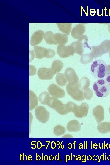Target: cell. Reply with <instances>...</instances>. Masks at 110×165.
<instances>
[{
  "label": "cell",
  "instance_id": "1",
  "mask_svg": "<svg viewBox=\"0 0 110 165\" xmlns=\"http://www.w3.org/2000/svg\"><path fill=\"white\" fill-rule=\"evenodd\" d=\"M91 72L92 75L96 78H104L107 73V66L106 62L101 60H95L91 64Z\"/></svg>",
  "mask_w": 110,
  "mask_h": 165
},
{
  "label": "cell",
  "instance_id": "2",
  "mask_svg": "<svg viewBox=\"0 0 110 165\" xmlns=\"http://www.w3.org/2000/svg\"><path fill=\"white\" fill-rule=\"evenodd\" d=\"M93 89L96 95L100 97H105L110 93V88L104 78L98 79L94 82Z\"/></svg>",
  "mask_w": 110,
  "mask_h": 165
},
{
  "label": "cell",
  "instance_id": "3",
  "mask_svg": "<svg viewBox=\"0 0 110 165\" xmlns=\"http://www.w3.org/2000/svg\"><path fill=\"white\" fill-rule=\"evenodd\" d=\"M79 83L69 82L66 86V91L69 95L74 100L82 101L85 99L84 93L82 90L79 89Z\"/></svg>",
  "mask_w": 110,
  "mask_h": 165
},
{
  "label": "cell",
  "instance_id": "4",
  "mask_svg": "<svg viewBox=\"0 0 110 165\" xmlns=\"http://www.w3.org/2000/svg\"><path fill=\"white\" fill-rule=\"evenodd\" d=\"M91 49V53L94 58L101 57L110 52V40H105L99 45L92 46Z\"/></svg>",
  "mask_w": 110,
  "mask_h": 165
},
{
  "label": "cell",
  "instance_id": "5",
  "mask_svg": "<svg viewBox=\"0 0 110 165\" xmlns=\"http://www.w3.org/2000/svg\"><path fill=\"white\" fill-rule=\"evenodd\" d=\"M35 112L36 118L40 122L45 123L49 120L50 113L44 106H39L36 107Z\"/></svg>",
  "mask_w": 110,
  "mask_h": 165
},
{
  "label": "cell",
  "instance_id": "6",
  "mask_svg": "<svg viewBox=\"0 0 110 165\" xmlns=\"http://www.w3.org/2000/svg\"><path fill=\"white\" fill-rule=\"evenodd\" d=\"M47 90L50 94L53 97L62 98L65 96L64 90L54 83L50 85Z\"/></svg>",
  "mask_w": 110,
  "mask_h": 165
},
{
  "label": "cell",
  "instance_id": "7",
  "mask_svg": "<svg viewBox=\"0 0 110 165\" xmlns=\"http://www.w3.org/2000/svg\"><path fill=\"white\" fill-rule=\"evenodd\" d=\"M75 53L82 56L84 53V47L88 46V42L84 39L79 38L77 41L73 42L71 44Z\"/></svg>",
  "mask_w": 110,
  "mask_h": 165
},
{
  "label": "cell",
  "instance_id": "8",
  "mask_svg": "<svg viewBox=\"0 0 110 165\" xmlns=\"http://www.w3.org/2000/svg\"><path fill=\"white\" fill-rule=\"evenodd\" d=\"M37 74L39 78L41 80H50L52 79L55 74L51 68L42 67L38 69Z\"/></svg>",
  "mask_w": 110,
  "mask_h": 165
},
{
  "label": "cell",
  "instance_id": "9",
  "mask_svg": "<svg viewBox=\"0 0 110 165\" xmlns=\"http://www.w3.org/2000/svg\"><path fill=\"white\" fill-rule=\"evenodd\" d=\"M89 108L87 103H82L80 106L77 105L73 113L76 117L82 118L87 116Z\"/></svg>",
  "mask_w": 110,
  "mask_h": 165
},
{
  "label": "cell",
  "instance_id": "10",
  "mask_svg": "<svg viewBox=\"0 0 110 165\" xmlns=\"http://www.w3.org/2000/svg\"><path fill=\"white\" fill-rule=\"evenodd\" d=\"M85 32V27L82 23H80L76 25L72 29L71 35L75 39L80 38Z\"/></svg>",
  "mask_w": 110,
  "mask_h": 165
},
{
  "label": "cell",
  "instance_id": "11",
  "mask_svg": "<svg viewBox=\"0 0 110 165\" xmlns=\"http://www.w3.org/2000/svg\"><path fill=\"white\" fill-rule=\"evenodd\" d=\"M65 75L69 82H79V78L75 70L72 68H68L65 71Z\"/></svg>",
  "mask_w": 110,
  "mask_h": 165
},
{
  "label": "cell",
  "instance_id": "12",
  "mask_svg": "<svg viewBox=\"0 0 110 165\" xmlns=\"http://www.w3.org/2000/svg\"><path fill=\"white\" fill-rule=\"evenodd\" d=\"M104 112L103 108L101 105L97 106L93 109V115L95 117L97 123H99L104 120Z\"/></svg>",
  "mask_w": 110,
  "mask_h": 165
},
{
  "label": "cell",
  "instance_id": "13",
  "mask_svg": "<svg viewBox=\"0 0 110 165\" xmlns=\"http://www.w3.org/2000/svg\"><path fill=\"white\" fill-rule=\"evenodd\" d=\"M44 34V32L41 30L34 32L32 35L30 41V45L32 46H35L40 44L43 40Z\"/></svg>",
  "mask_w": 110,
  "mask_h": 165
},
{
  "label": "cell",
  "instance_id": "14",
  "mask_svg": "<svg viewBox=\"0 0 110 165\" xmlns=\"http://www.w3.org/2000/svg\"><path fill=\"white\" fill-rule=\"evenodd\" d=\"M57 52L59 56L62 58H66L71 55L68 46L58 45L57 47Z\"/></svg>",
  "mask_w": 110,
  "mask_h": 165
},
{
  "label": "cell",
  "instance_id": "15",
  "mask_svg": "<svg viewBox=\"0 0 110 165\" xmlns=\"http://www.w3.org/2000/svg\"><path fill=\"white\" fill-rule=\"evenodd\" d=\"M34 57L41 59L46 57L47 49L38 46H34L31 51Z\"/></svg>",
  "mask_w": 110,
  "mask_h": 165
},
{
  "label": "cell",
  "instance_id": "16",
  "mask_svg": "<svg viewBox=\"0 0 110 165\" xmlns=\"http://www.w3.org/2000/svg\"><path fill=\"white\" fill-rule=\"evenodd\" d=\"M67 130L71 132H77L80 130L81 126L79 121L76 120L69 121L67 125Z\"/></svg>",
  "mask_w": 110,
  "mask_h": 165
},
{
  "label": "cell",
  "instance_id": "17",
  "mask_svg": "<svg viewBox=\"0 0 110 165\" xmlns=\"http://www.w3.org/2000/svg\"><path fill=\"white\" fill-rule=\"evenodd\" d=\"M59 30L67 35H69L72 28V23H57Z\"/></svg>",
  "mask_w": 110,
  "mask_h": 165
},
{
  "label": "cell",
  "instance_id": "18",
  "mask_svg": "<svg viewBox=\"0 0 110 165\" xmlns=\"http://www.w3.org/2000/svg\"><path fill=\"white\" fill-rule=\"evenodd\" d=\"M55 45L66 44L68 41V35L65 34L57 33L55 34Z\"/></svg>",
  "mask_w": 110,
  "mask_h": 165
},
{
  "label": "cell",
  "instance_id": "19",
  "mask_svg": "<svg viewBox=\"0 0 110 165\" xmlns=\"http://www.w3.org/2000/svg\"><path fill=\"white\" fill-rule=\"evenodd\" d=\"M38 105V98L32 91H29V110L34 109Z\"/></svg>",
  "mask_w": 110,
  "mask_h": 165
},
{
  "label": "cell",
  "instance_id": "20",
  "mask_svg": "<svg viewBox=\"0 0 110 165\" xmlns=\"http://www.w3.org/2000/svg\"><path fill=\"white\" fill-rule=\"evenodd\" d=\"M53 109L59 114L62 115H66L69 113L66 104L63 103L60 100Z\"/></svg>",
  "mask_w": 110,
  "mask_h": 165
},
{
  "label": "cell",
  "instance_id": "21",
  "mask_svg": "<svg viewBox=\"0 0 110 165\" xmlns=\"http://www.w3.org/2000/svg\"><path fill=\"white\" fill-rule=\"evenodd\" d=\"M63 67V63L59 60H57L52 62L51 68L55 74L60 72Z\"/></svg>",
  "mask_w": 110,
  "mask_h": 165
},
{
  "label": "cell",
  "instance_id": "22",
  "mask_svg": "<svg viewBox=\"0 0 110 165\" xmlns=\"http://www.w3.org/2000/svg\"><path fill=\"white\" fill-rule=\"evenodd\" d=\"M44 39L46 43L55 45V34L51 31H48L44 34Z\"/></svg>",
  "mask_w": 110,
  "mask_h": 165
},
{
  "label": "cell",
  "instance_id": "23",
  "mask_svg": "<svg viewBox=\"0 0 110 165\" xmlns=\"http://www.w3.org/2000/svg\"><path fill=\"white\" fill-rule=\"evenodd\" d=\"M55 80L57 84L61 86H64L67 81L64 74L61 73H58L57 74Z\"/></svg>",
  "mask_w": 110,
  "mask_h": 165
},
{
  "label": "cell",
  "instance_id": "24",
  "mask_svg": "<svg viewBox=\"0 0 110 165\" xmlns=\"http://www.w3.org/2000/svg\"><path fill=\"white\" fill-rule=\"evenodd\" d=\"M79 83L81 89L85 90L89 87L90 81L88 77L84 76L80 79Z\"/></svg>",
  "mask_w": 110,
  "mask_h": 165
},
{
  "label": "cell",
  "instance_id": "25",
  "mask_svg": "<svg viewBox=\"0 0 110 165\" xmlns=\"http://www.w3.org/2000/svg\"><path fill=\"white\" fill-rule=\"evenodd\" d=\"M94 58L91 53H86L81 56L80 61L82 64H86L92 62Z\"/></svg>",
  "mask_w": 110,
  "mask_h": 165
},
{
  "label": "cell",
  "instance_id": "26",
  "mask_svg": "<svg viewBox=\"0 0 110 165\" xmlns=\"http://www.w3.org/2000/svg\"><path fill=\"white\" fill-rule=\"evenodd\" d=\"M110 123V122H103L99 124L97 126V129L99 132L101 133H105L110 132V126L106 127Z\"/></svg>",
  "mask_w": 110,
  "mask_h": 165
},
{
  "label": "cell",
  "instance_id": "27",
  "mask_svg": "<svg viewBox=\"0 0 110 165\" xmlns=\"http://www.w3.org/2000/svg\"><path fill=\"white\" fill-rule=\"evenodd\" d=\"M50 97V94L46 92H42L39 96V101L42 104L46 105L48 99Z\"/></svg>",
  "mask_w": 110,
  "mask_h": 165
},
{
  "label": "cell",
  "instance_id": "28",
  "mask_svg": "<svg viewBox=\"0 0 110 165\" xmlns=\"http://www.w3.org/2000/svg\"><path fill=\"white\" fill-rule=\"evenodd\" d=\"M66 131L65 128L61 125L56 126L54 128L53 133L57 136H60L64 134Z\"/></svg>",
  "mask_w": 110,
  "mask_h": 165
},
{
  "label": "cell",
  "instance_id": "29",
  "mask_svg": "<svg viewBox=\"0 0 110 165\" xmlns=\"http://www.w3.org/2000/svg\"><path fill=\"white\" fill-rule=\"evenodd\" d=\"M59 101L57 98L50 97L48 99L46 105L51 108L54 109Z\"/></svg>",
  "mask_w": 110,
  "mask_h": 165
},
{
  "label": "cell",
  "instance_id": "30",
  "mask_svg": "<svg viewBox=\"0 0 110 165\" xmlns=\"http://www.w3.org/2000/svg\"><path fill=\"white\" fill-rule=\"evenodd\" d=\"M67 108L69 113L71 112H73L77 105L75 103L72 102H69L66 104Z\"/></svg>",
  "mask_w": 110,
  "mask_h": 165
},
{
  "label": "cell",
  "instance_id": "31",
  "mask_svg": "<svg viewBox=\"0 0 110 165\" xmlns=\"http://www.w3.org/2000/svg\"><path fill=\"white\" fill-rule=\"evenodd\" d=\"M85 98L87 100H90L93 96L92 90L89 88H88L84 90L83 93Z\"/></svg>",
  "mask_w": 110,
  "mask_h": 165
},
{
  "label": "cell",
  "instance_id": "32",
  "mask_svg": "<svg viewBox=\"0 0 110 165\" xmlns=\"http://www.w3.org/2000/svg\"><path fill=\"white\" fill-rule=\"evenodd\" d=\"M55 55V53L53 50L47 49L46 58H52L54 57Z\"/></svg>",
  "mask_w": 110,
  "mask_h": 165
},
{
  "label": "cell",
  "instance_id": "33",
  "mask_svg": "<svg viewBox=\"0 0 110 165\" xmlns=\"http://www.w3.org/2000/svg\"><path fill=\"white\" fill-rule=\"evenodd\" d=\"M29 75L30 76H32L34 75L36 72V69L33 66L30 65L29 66Z\"/></svg>",
  "mask_w": 110,
  "mask_h": 165
},
{
  "label": "cell",
  "instance_id": "34",
  "mask_svg": "<svg viewBox=\"0 0 110 165\" xmlns=\"http://www.w3.org/2000/svg\"><path fill=\"white\" fill-rule=\"evenodd\" d=\"M105 79L107 84L110 88V72L106 75Z\"/></svg>",
  "mask_w": 110,
  "mask_h": 165
},
{
  "label": "cell",
  "instance_id": "35",
  "mask_svg": "<svg viewBox=\"0 0 110 165\" xmlns=\"http://www.w3.org/2000/svg\"><path fill=\"white\" fill-rule=\"evenodd\" d=\"M32 120H33V116L31 113L30 112V119H29L30 132H31V126L32 124Z\"/></svg>",
  "mask_w": 110,
  "mask_h": 165
},
{
  "label": "cell",
  "instance_id": "36",
  "mask_svg": "<svg viewBox=\"0 0 110 165\" xmlns=\"http://www.w3.org/2000/svg\"><path fill=\"white\" fill-rule=\"evenodd\" d=\"M62 137H72V136L70 134H67L63 136Z\"/></svg>",
  "mask_w": 110,
  "mask_h": 165
},
{
  "label": "cell",
  "instance_id": "37",
  "mask_svg": "<svg viewBox=\"0 0 110 165\" xmlns=\"http://www.w3.org/2000/svg\"><path fill=\"white\" fill-rule=\"evenodd\" d=\"M108 30L110 33V24L108 25Z\"/></svg>",
  "mask_w": 110,
  "mask_h": 165
},
{
  "label": "cell",
  "instance_id": "38",
  "mask_svg": "<svg viewBox=\"0 0 110 165\" xmlns=\"http://www.w3.org/2000/svg\"><path fill=\"white\" fill-rule=\"evenodd\" d=\"M109 112L110 114V107H109Z\"/></svg>",
  "mask_w": 110,
  "mask_h": 165
},
{
  "label": "cell",
  "instance_id": "39",
  "mask_svg": "<svg viewBox=\"0 0 110 165\" xmlns=\"http://www.w3.org/2000/svg\"><path fill=\"white\" fill-rule=\"evenodd\" d=\"M109 58L110 59V52L109 53Z\"/></svg>",
  "mask_w": 110,
  "mask_h": 165
}]
</instances>
